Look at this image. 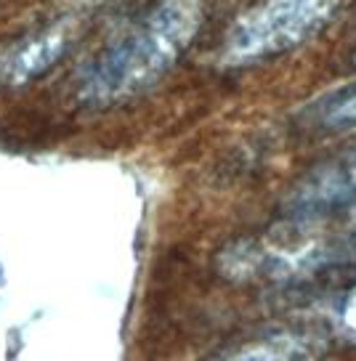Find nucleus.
<instances>
[{"label": "nucleus", "instance_id": "nucleus-1", "mask_svg": "<svg viewBox=\"0 0 356 361\" xmlns=\"http://www.w3.org/2000/svg\"><path fill=\"white\" fill-rule=\"evenodd\" d=\"M202 24L200 0H162L112 43L80 80L83 102L109 106L155 85L189 48Z\"/></svg>", "mask_w": 356, "mask_h": 361}, {"label": "nucleus", "instance_id": "nucleus-2", "mask_svg": "<svg viewBox=\"0 0 356 361\" xmlns=\"http://www.w3.org/2000/svg\"><path fill=\"white\" fill-rule=\"evenodd\" d=\"M330 13V0H261L234 22L223 45L229 64H253L306 43Z\"/></svg>", "mask_w": 356, "mask_h": 361}, {"label": "nucleus", "instance_id": "nucleus-3", "mask_svg": "<svg viewBox=\"0 0 356 361\" xmlns=\"http://www.w3.org/2000/svg\"><path fill=\"white\" fill-rule=\"evenodd\" d=\"M356 202V147L327 159L303 176L290 192L287 213L292 218H316Z\"/></svg>", "mask_w": 356, "mask_h": 361}, {"label": "nucleus", "instance_id": "nucleus-4", "mask_svg": "<svg viewBox=\"0 0 356 361\" xmlns=\"http://www.w3.org/2000/svg\"><path fill=\"white\" fill-rule=\"evenodd\" d=\"M69 35L64 27H48L22 40L0 48V85L19 88L45 75L59 59L64 56Z\"/></svg>", "mask_w": 356, "mask_h": 361}, {"label": "nucleus", "instance_id": "nucleus-5", "mask_svg": "<svg viewBox=\"0 0 356 361\" xmlns=\"http://www.w3.org/2000/svg\"><path fill=\"white\" fill-rule=\"evenodd\" d=\"M213 361H322V356L309 335L285 329L234 345Z\"/></svg>", "mask_w": 356, "mask_h": 361}, {"label": "nucleus", "instance_id": "nucleus-6", "mask_svg": "<svg viewBox=\"0 0 356 361\" xmlns=\"http://www.w3.org/2000/svg\"><path fill=\"white\" fill-rule=\"evenodd\" d=\"M312 120L324 130L356 128V85L330 93L327 99L312 106Z\"/></svg>", "mask_w": 356, "mask_h": 361}, {"label": "nucleus", "instance_id": "nucleus-7", "mask_svg": "<svg viewBox=\"0 0 356 361\" xmlns=\"http://www.w3.org/2000/svg\"><path fill=\"white\" fill-rule=\"evenodd\" d=\"M335 327L348 343H356V284L348 287L335 303Z\"/></svg>", "mask_w": 356, "mask_h": 361}, {"label": "nucleus", "instance_id": "nucleus-8", "mask_svg": "<svg viewBox=\"0 0 356 361\" xmlns=\"http://www.w3.org/2000/svg\"><path fill=\"white\" fill-rule=\"evenodd\" d=\"M356 260V228L343 239H338L333 245H324V266L330 263H348Z\"/></svg>", "mask_w": 356, "mask_h": 361}]
</instances>
